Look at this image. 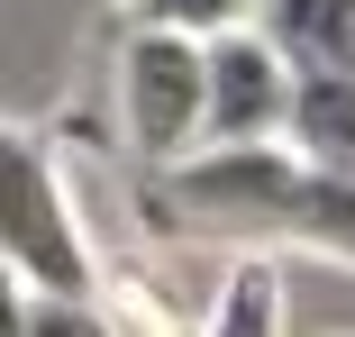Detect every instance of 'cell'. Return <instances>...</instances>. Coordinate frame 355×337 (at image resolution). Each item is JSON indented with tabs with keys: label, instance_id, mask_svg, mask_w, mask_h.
<instances>
[{
	"label": "cell",
	"instance_id": "1",
	"mask_svg": "<svg viewBox=\"0 0 355 337\" xmlns=\"http://www.w3.org/2000/svg\"><path fill=\"white\" fill-rule=\"evenodd\" d=\"M146 210L173 237H209V246H237V255L282 237V246H319V255L355 264V182L301 164L292 146L200 155L182 173H146Z\"/></svg>",
	"mask_w": 355,
	"mask_h": 337
},
{
	"label": "cell",
	"instance_id": "2",
	"mask_svg": "<svg viewBox=\"0 0 355 337\" xmlns=\"http://www.w3.org/2000/svg\"><path fill=\"white\" fill-rule=\"evenodd\" d=\"M0 255H10V283L37 301H101L110 292V264H101L92 228L73 219L64 164L37 128L0 137Z\"/></svg>",
	"mask_w": 355,
	"mask_h": 337
},
{
	"label": "cell",
	"instance_id": "3",
	"mask_svg": "<svg viewBox=\"0 0 355 337\" xmlns=\"http://www.w3.org/2000/svg\"><path fill=\"white\" fill-rule=\"evenodd\" d=\"M119 137L146 173L200 164L209 137V46L173 28H128L119 37Z\"/></svg>",
	"mask_w": 355,
	"mask_h": 337
},
{
	"label": "cell",
	"instance_id": "4",
	"mask_svg": "<svg viewBox=\"0 0 355 337\" xmlns=\"http://www.w3.org/2000/svg\"><path fill=\"white\" fill-rule=\"evenodd\" d=\"M292 110H301V74L264 46V28L209 37V137H200V155L292 146Z\"/></svg>",
	"mask_w": 355,
	"mask_h": 337
},
{
	"label": "cell",
	"instance_id": "5",
	"mask_svg": "<svg viewBox=\"0 0 355 337\" xmlns=\"http://www.w3.org/2000/svg\"><path fill=\"white\" fill-rule=\"evenodd\" d=\"M264 46L292 64L301 83L319 74H355V0H264Z\"/></svg>",
	"mask_w": 355,
	"mask_h": 337
},
{
	"label": "cell",
	"instance_id": "6",
	"mask_svg": "<svg viewBox=\"0 0 355 337\" xmlns=\"http://www.w3.org/2000/svg\"><path fill=\"white\" fill-rule=\"evenodd\" d=\"M292 155L355 182V74H319L301 83V110H292Z\"/></svg>",
	"mask_w": 355,
	"mask_h": 337
},
{
	"label": "cell",
	"instance_id": "7",
	"mask_svg": "<svg viewBox=\"0 0 355 337\" xmlns=\"http://www.w3.org/2000/svg\"><path fill=\"white\" fill-rule=\"evenodd\" d=\"M0 337H128L110 301H37L10 283V301H0Z\"/></svg>",
	"mask_w": 355,
	"mask_h": 337
},
{
	"label": "cell",
	"instance_id": "8",
	"mask_svg": "<svg viewBox=\"0 0 355 337\" xmlns=\"http://www.w3.org/2000/svg\"><path fill=\"white\" fill-rule=\"evenodd\" d=\"M264 19V0H128V28H173V37H237Z\"/></svg>",
	"mask_w": 355,
	"mask_h": 337
}]
</instances>
